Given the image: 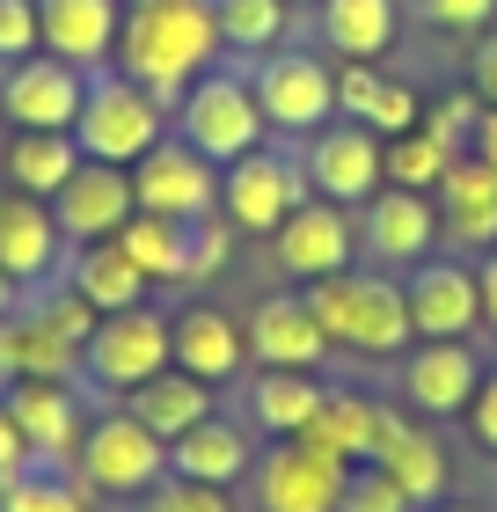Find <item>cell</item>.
Masks as SVG:
<instances>
[{
  "label": "cell",
  "mask_w": 497,
  "mask_h": 512,
  "mask_svg": "<svg viewBox=\"0 0 497 512\" xmlns=\"http://www.w3.org/2000/svg\"><path fill=\"white\" fill-rule=\"evenodd\" d=\"M212 52H220L212 0H125L110 59H117L125 81H139L161 110H169V103H183V88L198 74H212Z\"/></svg>",
  "instance_id": "cell-1"
},
{
  "label": "cell",
  "mask_w": 497,
  "mask_h": 512,
  "mask_svg": "<svg viewBox=\"0 0 497 512\" xmlns=\"http://www.w3.org/2000/svg\"><path fill=\"white\" fill-rule=\"evenodd\" d=\"M307 308H315L329 352H359V359H395L410 352L417 330H410V300H402V278L395 271H337V278H315V286H300Z\"/></svg>",
  "instance_id": "cell-2"
},
{
  "label": "cell",
  "mask_w": 497,
  "mask_h": 512,
  "mask_svg": "<svg viewBox=\"0 0 497 512\" xmlns=\"http://www.w3.org/2000/svg\"><path fill=\"white\" fill-rule=\"evenodd\" d=\"M169 139V110H161L139 81L125 74H88L81 118H74V147L81 161H110V169H132L139 154H154Z\"/></svg>",
  "instance_id": "cell-3"
},
{
  "label": "cell",
  "mask_w": 497,
  "mask_h": 512,
  "mask_svg": "<svg viewBox=\"0 0 497 512\" xmlns=\"http://www.w3.org/2000/svg\"><path fill=\"white\" fill-rule=\"evenodd\" d=\"M264 103H256L249 74H198L191 88H183L176 103V139L183 147H198L212 169H227V161H242L264 147Z\"/></svg>",
  "instance_id": "cell-4"
},
{
  "label": "cell",
  "mask_w": 497,
  "mask_h": 512,
  "mask_svg": "<svg viewBox=\"0 0 497 512\" xmlns=\"http://www.w3.org/2000/svg\"><path fill=\"white\" fill-rule=\"evenodd\" d=\"M74 476L88 483L96 498H147L161 476H169V447L139 425V417L117 403L103 417H88V432H81V447H74Z\"/></svg>",
  "instance_id": "cell-5"
},
{
  "label": "cell",
  "mask_w": 497,
  "mask_h": 512,
  "mask_svg": "<svg viewBox=\"0 0 497 512\" xmlns=\"http://www.w3.org/2000/svg\"><path fill=\"white\" fill-rule=\"evenodd\" d=\"M176 366V344H169V315L161 308H125V315H103L96 322V337L81 344V381L88 388H103L125 403L132 388H147L154 374H169Z\"/></svg>",
  "instance_id": "cell-6"
},
{
  "label": "cell",
  "mask_w": 497,
  "mask_h": 512,
  "mask_svg": "<svg viewBox=\"0 0 497 512\" xmlns=\"http://www.w3.org/2000/svg\"><path fill=\"white\" fill-rule=\"evenodd\" d=\"M307 198V169L300 154H278V147H256L242 161L220 169V220L234 235H278V220Z\"/></svg>",
  "instance_id": "cell-7"
},
{
  "label": "cell",
  "mask_w": 497,
  "mask_h": 512,
  "mask_svg": "<svg viewBox=\"0 0 497 512\" xmlns=\"http://www.w3.org/2000/svg\"><path fill=\"white\" fill-rule=\"evenodd\" d=\"M351 256H359V220H351V205H329V198H300L271 235V264L286 271L293 286L351 271Z\"/></svg>",
  "instance_id": "cell-8"
},
{
  "label": "cell",
  "mask_w": 497,
  "mask_h": 512,
  "mask_svg": "<svg viewBox=\"0 0 497 512\" xmlns=\"http://www.w3.org/2000/svg\"><path fill=\"white\" fill-rule=\"evenodd\" d=\"M249 476H256V512H337L351 461L307 447V439H271Z\"/></svg>",
  "instance_id": "cell-9"
},
{
  "label": "cell",
  "mask_w": 497,
  "mask_h": 512,
  "mask_svg": "<svg viewBox=\"0 0 497 512\" xmlns=\"http://www.w3.org/2000/svg\"><path fill=\"white\" fill-rule=\"evenodd\" d=\"M402 300H410V330L417 344H468L483 330V286L461 256H424V264L402 278Z\"/></svg>",
  "instance_id": "cell-10"
},
{
  "label": "cell",
  "mask_w": 497,
  "mask_h": 512,
  "mask_svg": "<svg viewBox=\"0 0 497 512\" xmlns=\"http://www.w3.org/2000/svg\"><path fill=\"white\" fill-rule=\"evenodd\" d=\"M256 103H264V125L271 132H322L337 118V74L315 59V52H264V66L249 74Z\"/></svg>",
  "instance_id": "cell-11"
},
{
  "label": "cell",
  "mask_w": 497,
  "mask_h": 512,
  "mask_svg": "<svg viewBox=\"0 0 497 512\" xmlns=\"http://www.w3.org/2000/svg\"><path fill=\"white\" fill-rule=\"evenodd\" d=\"M300 169H307V191H315V198H329V205H366L388 183V139L366 132V125H351V118L344 125H322L315 139H307Z\"/></svg>",
  "instance_id": "cell-12"
},
{
  "label": "cell",
  "mask_w": 497,
  "mask_h": 512,
  "mask_svg": "<svg viewBox=\"0 0 497 512\" xmlns=\"http://www.w3.org/2000/svg\"><path fill=\"white\" fill-rule=\"evenodd\" d=\"M132 205L161 220H205V213H220V169L183 139H161L154 154L132 161Z\"/></svg>",
  "instance_id": "cell-13"
},
{
  "label": "cell",
  "mask_w": 497,
  "mask_h": 512,
  "mask_svg": "<svg viewBox=\"0 0 497 512\" xmlns=\"http://www.w3.org/2000/svg\"><path fill=\"white\" fill-rule=\"evenodd\" d=\"M0 403H8V417H15V432H22V447H30L37 469H74V447H81V432H88L74 381L15 374L8 388H0Z\"/></svg>",
  "instance_id": "cell-14"
},
{
  "label": "cell",
  "mask_w": 497,
  "mask_h": 512,
  "mask_svg": "<svg viewBox=\"0 0 497 512\" xmlns=\"http://www.w3.org/2000/svg\"><path fill=\"white\" fill-rule=\"evenodd\" d=\"M81 96H88L81 66L37 52V59H15L8 66V81H0V118H8L15 132H74Z\"/></svg>",
  "instance_id": "cell-15"
},
{
  "label": "cell",
  "mask_w": 497,
  "mask_h": 512,
  "mask_svg": "<svg viewBox=\"0 0 497 512\" xmlns=\"http://www.w3.org/2000/svg\"><path fill=\"white\" fill-rule=\"evenodd\" d=\"M359 242L381 271H417L424 256H432L439 242V205L424 191H395V183H381L366 205H359Z\"/></svg>",
  "instance_id": "cell-16"
},
{
  "label": "cell",
  "mask_w": 497,
  "mask_h": 512,
  "mask_svg": "<svg viewBox=\"0 0 497 512\" xmlns=\"http://www.w3.org/2000/svg\"><path fill=\"white\" fill-rule=\"evenodd\" d=\"M132 213H139L132 205V169H110V161H81V169L66 176V191L52 198V220H59V235L74 249L117 242Z\"/></svg>",
  "instance_id": "cell-17"
},
{
  "label": "cell",
  "mask_w": 497,
  "mask_h": 512,
  "mask_svg": "<svg viewBox=\"0 0 497 512\" xmlns=\"http://www.w3.org/2000/svg\"><path fill=\"white\" fill-rule=\"evenodd\" d=\"M249 359L256 366H293V374H315V366L329 359V337L315 308H307V293H264L249 308Z\"/></svg>",
  "instance_id": "cell-18"
},
{
  "label": "cell",
  "mask_w": 497,
  "mask_h": 512,
  "mask_svg": "<svg viewBox=\"0 0 497 512\" xmlns=\"http://www.w3.org/2000/svg\"><path fill=\"white\" fill-rule=\"evenodd\" d=\"M476 381H483L476 344H410V359H402V403L417 417H461L476 403Z\"/></svg>",
  "instance_id": "cell-19"
},
{
  "label": "cell",
  "mask_w": 497,
  "mask_h": 512,
  "mask_svg": "<svg viewBox=\"0 0 497 512\" xmlns=\"http://www.w3.org/2000/svg\"><path fill=\"white\" fill-rule=\"evenodd\" d=\"M169 344H176V366L198 374L205 388H227L249 359V330L227 308H212V300H191V308L169 315Z\"/></svg>",
  "instance_id": "cell-20"
},
{
  "label": "cell",
  "mask_w": 497,
  "mask_h": 512,
  "mask_svg": "<svg viewBox=\"0 0 497 512\" xmlns=\"http://www.w3.org/2000/svg\"><path fill=\"white\" fill-rule=\"evenodd\" d=\"M117 22H125V0H37L44 52L81 74H103V59L117 52Z\"/></svg>",
  "instance_id": "cell-21"
},
{
  "label": "cell",
  "mask_w": 497,
  "mask_h": 512,
  "mask_svg": "<svg viewBox=\"0 0 497 512\" xmlns=\"http://www.w3.org/2000/svg\"><path fill=\"white\" fill-rule=\"evenodd\" d=\"M59 249H66V235L52 220V205L22 198V191H0V271H8L22 293L59 271Z\"/></svg>",
  "instance_id": "cell-22"
},
{
  "label": "cell",
  "mask_w": 497,
  "mask_h": 512,
  "mask_svg": "<svg viewBox=\"0 0 497 512\" xmlns=\"http://www.w3.org/2000/svg\"><path fill=\"white\" fill-rule=\"evenodd\" d=\"M432 205H439V235H454L461 249H483V256L497 249V169L490 161L454 154V169L439 176Z\"/></svg>",
  "instance_id": "cell-23"
},
{
  "label": "cell",
  "mask_w": 497,
  "mask_h": 512,
  "mask_svg": "<svg viewBox=\"0 0 497 512\" xmlns=\"http://www.w3.org/2000/svg\"><path fill=\"white\" fill-rule=\"evenodd\" d=\"M249 469H256V439H249V425H234L220 410H212L205 425H191L183 439H169V476H183V483L234 491Z\"/></svg>",
  "instance_id": "cell-24"
},
{
  "label": "cell",
  "mask_w": 497,
  "mask_h": 512,
  "mask_svg": "<svg viewBox=\"0 0 497 512\" xmlns=\"http://www.w3.org/2000/svg\"><path fill=\"white\" fill-rule=\"evenodd\" d=\"M373 461H381L402 491H410V505H439L446 483H454V461H446V447L417 425V417H402V410L381 417V447H373Z\"/></svg>",
  "instance_id": "cell-25"
},
{
  "label": "cell",
  "mask_w": 497,
  "mask_h": 512,
  "mask_svg": "<svg viewBox=\"0 0 497 512\" xmlns=\"http://www.w3.org/2000/svg\"><path fill=\"white\" fill-rule=\"evenodd\" d=\"M381 417H388V403H373V395H359V388H322V403H315V417H307L300 439L322 447V454H337V461H373Z\"/></svg>",
  "instance_id": "cell-26"
},
{
  "label": "cell",
  "mask_w": 497,
  "mask_h": 512,
  "mask_svg": "<svg viewBox=\"0 0 497 512\" xmlns=\"http://www.w3.org/2000/svg\"><path fill=\"white\" fill-rule=\"evenodd\" d=\"M74 169H81L74 132H8V147H0V176H8V191L44 198V205L66 191V176H74Z\"/></svg>",
  "instance_id": "cell-27"
},
{
  "label": "cell",
  "mask_w": 497,
  "mask_h": 512,
  "mask_svg": "<svg viewBox=\"0 0 497 512\" xmlns=\"http://www.w3.org/2000/svg\"><path fill=\"white\" fill-rule=\"evenodd\" d=\"M125 410L161 439V447H169V439H183L191 425H205V417H212V388H205L198 374H183V366H169V374H154L147 388H132Z\"/></svg>",
  "instance_id": "cell-28"
},
{
  "label": "cell",
  "mask_w": 497,
  "mask_h": 512,
  "mask_svg": "<svg viewBox=\"0 0 497 512\" xmlns=\"http://www.w3.org/2000/svg\"><path fill=\"white\" fill-rule=\"evenodd\" d=\"M66 286H74L96 315H125V308H139V300H147V271L125 256V242H88V249H74Z\"/></svg>",
  "instance_id": "cell-29"
},
{
  "label": "cell",
  "mask_w": 497,
  "mask_h": 512,
  "mask_svg": "<svg viewBox=\"0 0 497 512\" xmlns=\"http://www.w3.org/2000/svg\"><path fill=\"white\" fill-rule=\"evenodd\" d=\"M322 388H329V381H315V374L264 366V374L249 381V425L271 432V439H300L307 417H315V403H322Z\"/></svg>",
  "instance_id": "cell-30"
},
{
  "label": "cell",
  "mask_w": 497,
  "mask_h": 512,
  "mask_svg": "<svg viewBox=\"0 0 497 512\" xmlns=\"http://www.w3.org/2000/svg\"><path fill=\"white\" fill-rule=\"evenodd\" d=\"M191 227L198 220H161V213H132L125 220V256L139 271H147V286H161V278H191Z\"/></svg>",
  "instance_id": "cell-31"
},
{
  "label": "cell",
  "mask_w": 497,
  "mask_h": 512,
  "mask_svg": "<svg viewBox=\"0 0 497 512\" xmlns=\"http://www.w3.org/2000/svg\"><path fill=\"white\" fill-rule=\"evenodd\" d=\"M395 0H322V37L337 44L344 59H381L388 44H395Z\"/></svg>",
  "instance_id": "cell-32"
},
{
  "label": "cell",
  "mask_w": 497,
  "mask_h": 512,
  "mask_svg": "<svg viewBox=\"0 0 497 512\" xmlns=\"http://www.w3.org/2000/svg\"><path fill=\"white\" fill-rule=\"evenodd\" d=\"M0 512H96V491L74 469H22L0 483Z\"/></svg>",
  "instance_id": "cell-33"
},
{
  "label": "cell",
  "mask_w": 497,
  "mask_h": 512,
  "mask_svg": "<svg viewBox=\"0 0 497 512\" xmlns=\"http://www.w3.org/2000/svg\"><path fill=\"white\" fill-rule=\"evenodd\" d=\"M212 22H220V44L264 59L286 37V0H212Z\"/></svg>",
  "instance_id": "cell-34"
},
{
  "label": "cell",
  "mask_w": 497,
  "mask_h": 512,
  "mask_svg": "<svg viewBox=\"0 0 497 512\" xmlns=\"http://www.w3.org/2000/svg\"><path fill=\"white\" fill-rule=\"evenodd\" d=\"M446 169H454V147L432 139L424 125L402 132V139H388V183H395V191H424V198H432Z\"/></svg>",
  "instance_id": "cell-35"
},
{
  "label": "cell",
  "mask_w": 497,
  "mask_h": 512,
  "mask_svg": "<svg viewBox=\"0 0 497 512\" xmlns=\"http://www.w3.org/2000/svg\"><path fill=\"white\" fill-rule=\"evenodd\" d=\"M337 512H417L410 491L381 469V461H351V476H344V505Z\"/></svg>",
  "instance_id": "cell-36"
},
{
  "label": "cell",
  "mask_w": 497,
  "mask_h": 512,
  "mask_svg": "<svg viewBox=\"0 0 497 512\" xmlns=\"http://www.w3.org/2000/svg\"><path fill=\"white\" fill-rule=\"evenodd\" d=\"M366 132H381V139H402V132H417V88L410 81H395L381 74V88H373V103H366Z\"/></svg>",
  "instance_id": "cell-37"
},
{
  "label": "cell",
  "mask_w": 497,
  "mask_h": 512,
  "mask_svg": "<svg viewBox=\"0 0 497 512\" xmlns=\"http://www.w3.org/2000/svg\"><path fill=\"white\" fill-rule=\"evenodd\" d=\"M132 512H234V498H227V491H212V483L161 476L147 498H132Z\"/></svg>",
  "instance_id": "cell-38"
},
{
  "label": "cell",
  "mask_w": 497,
  "mask_h": 512,
  "mask_svg": "<svg viewBox=\"0 0 497 512\" xmlns=\"http://www.w3.org/2000/svg\"><path fill=\"white\" fill-rule=\"evenodd\" d=\"M44 30H37V0H0V59H37Z\"/></svg>",
  "instance_id": "cell-39"
},
{
  "label": "cell",
  "mask_w": 497,
  "mask_h": 512,
  "mask_svg": "<svg viewBox=\"0 0 497 512\" xmlns=\"http://www.w3.org/2000/svg\"><path fill=\"white\" fill-rule=\"evenodd\" d=\"M476 118H483L476 88H454V96H446V103L432 110V118H424V132H432V139H446L454 154H468V132H476Z\"/></svg>",
  "instance_id": "cell-40"
},
{
  "label": "cell",
  "mask_w": 497,
  "mask_h": 512,
  "mask_svg": "<svg viewBox=\"0 0 497 512\" xmlns=\"http://www.w3.org/2000/svg\"><path fill=\"white\" fill-rule=\"evenodd\" d=\"M417 8H424V22H439L454 37H483L497 22V0H417Z\"/></svg>",
  "instance_id": "cell-41"
},
{
  "label": "cell",
  "mask_w": 497,
  "mask_h": 512,
  "mask_svg": "<svg viewBox=\"0 0 497 512\" xmlns=\"http://www.w3.org/2000/svg\"><path fill=\"white\" fill-rule=\"evenodd\" d=\"M227 242H234V227L220 213H205L191 227V278H212V271H227Z\"/></svg>",
  "instance_id": "cell-42"
},
{
  "label": "cell",
  "mask_w": 497,
  "mask_h": 512,
  "mask_svg": "<svg viewBox=\"0 0 497 512\" xmlns=\"http://www.w3.org/2000/svg\"><path fill=\"white\" fill-rule=\"evenodd\" d=\"M461 417H468V439H476L483 454H497V366H483V381H476V403H468Z\"/></svg>",
  "instance_id": "cell-43"
},
{
  "label": "cell",
  "mask_w": 497,
  "mask_h": 512,
  "mask_svg": "<svg viewBox=\"0 0 497 512\" xmlns=\"http://www.w3.org/2000/svg\"><path fill=\"white\" fill-rule=\"evenodd\" d=\"M468 88H476V103H490V110H497V30H483L476 59H468Z\"/></svg>",
  "instance_id": "cell-44"
},
{
  "label": "cell",
  "mask_w": 497,
  "mask_h": 512,
  "mask_svg": "<svg viewBox=\"0 0 497 512\" xmlns=\"http://www.w3.org/2000/svg\"><path fill=\"white\" fill-rule=\"evenodd\" d=\"M22 469H30V447H22V432H15L8 403H0V483H8V476H22Z\"/></svg>",
  "instance_id": "cell-45"
},
{
  "label": "cell",
  "mask_w": 497,
  "mask_h": 512,
  "mask_svg": "<svg viewBox=\"0 0 497 512\" xmlns=\"http://www.w3.org/2000/svg\"><path fill=\"white\" fill-rule=\"evenodd\" d=\"M468 154H476V161H490V169H497V110H490V103H483L476 132H468Z\"/></svg>",
  "instance_id": "cell-46"
},
{
  "label": "cell",
  "mask_w": 497,
  "mask_h": 512,
  "mask_svg": "<svg viewBox=\"0 0 497 512\" xmlns=\"http://www.w3.org/2000/svg\"><path fill=\"white\" fill-rule=\"evenodd\" d=\"M476 286H483V322L497 330V249L483 256V271H476Z\"/></svg>",
  "instance_id": "cell-47"
},
{
  "label": "cell",
  "mask_w": 497,
  "mask_h": 512,
  "mask_svg": "<svg viewBox=\"0 0 497 512\" xmlns=\"http://www.w3.org/2000/svg\"><path fill=\"white\" fill-rule=\"evenodd\" d=\"M15 308H22V286H15L8 271H0V315H15Z\"/></svg>",
  "instance_id": "cell-48"
},
{
  "label": "cell",
  "mask_w": 497,
  "mask_h": 512,
  "mask_svg": "<svg viewBox=\"0 0 497 512\" xmlns=\"http://www.w3.org/2000/svg\"><path fill=\"white\" fill-rule=\"evenodd\" d=\"M417 512H476V505H446V498H439V505H417Z\"/></svg>",
  "instance_id": "cell-49"
},
{
  "label": "cell",
  "mask_w": 497,
  "mask_h": 512,
  "mask_svg": "<svg viewBox=\"0 0 497 512\" xmlns=\"http://www.w3.org/2000/svg\"><path fill=\"white\" fill-rule=\"evenodd\" d=\"M286 8H322V0H286Z\"/></svg>",
  "instance_id": "cell-50"
}]
</instances>
